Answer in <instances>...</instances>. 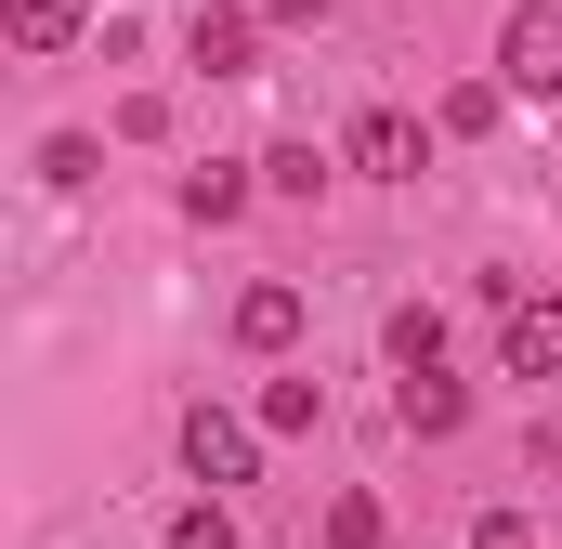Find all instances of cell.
<instances>
[{
    "mask_svg": "<svg viewBox=\"0 0 562 549\" xmlns=\"http://www.w3.org/2000/svg\"><path fill=\"white\" fill-rule=\"evenodd\" d=\"M393 367H445V314H431V301L393 314Z\"/></svg>",
    "mask_w": 562,
    "mask_h": 549,
    "instance_id": "10",
    "label": "cell"
},
{
    "mask_svg": "<svg viewBox=\"0 0 562 549\" xmlns=\"http://www.w3.org/2000/svg\"><path fill=\"white\" fill-rule=\"evenodd\" d=\"M497 79L537 92V105H562V0H524V13L497 26Z\"/></svg>",
    "mask_w": 562,
    "mask_h": 549,
    "instance_id": "1",
    "label": "cell"
},
{
    "mask_svg": "<svg viewBox=\"0 0 562 549\" xmlns=\"http://www.w3.org/2000/svg\"><path fill=\"white\" fill-rule=\"evenodd\" d=\"M40 183H92V132H53V144H40Z\"/></svg>",
    "mask_w": 562,
    "mask_h": 549,
    "instance_id": "16",
    "label": "cell"
},
{
    "mask_svg": "<svg viewBox=\"0 0 562 549\" xmlns=\"http://www.w3.org/2000/svg\"><path fill=\"white\" fill-rule=\"evenodd\" d=\"M170 549H236V511H223V497H183V511H170Z\"/></svg>",
    "mask_w": 562,
    "mask_h": 549,
    "instance_id": "11",
    "label": "cell"
},
{
    "mask_svg": "<svg viewBox=\"0 0 562 549\" xmlns=\"http://www.w3.org/2000/svg\"><path fill=\"white\" fill-rule=\"evenodd\" d=\"M262 13H276V26H314V13H327V0H262Z\"/></svg>",
    "mask_w": 562,
    "mask_h": 549,
    "instance_id": "18",
    "label": "cell"
},
{
    "mask_svg": "<svg viewBox=\"0 0 562 549\" xmlns=\"http://www.w3.org/2000/svg\"><path fill=\"white\" fill-rule=\"evenodd\" d=\"M471 549H537V537H524L510 511H484V524H471Z\"/></svg>",
    "mask_w": 562,
    "mask_h": 549,
    "instance_id": "17",
    "label": "cell"
},
{
    "mask_svg": "<svg viewBox=\"0 0 562 549\" xmlns=\"http://www.w3.org/2000/svg\"><path fill=\"white\" fill-rule=\"evenodd\" d=\"M340 157H353L367 183H419V157H431V132H419V119H406V105H367V119H353V144H340Z\"/></svg>",
    "mask_w": 562,
    "mask_h": 549,
    "instance_id": "3",
    "label": "cell"
},
{
    "mask_svg": "<svg viewBox=\"0 0 562 549\" xmlns=\"http://www.w3.org/2000/svg\"><path fill=\"white\" fill-rule=\"evenodd\" d=\"M262 183H276V197H314V183H327V157H314V144H276V157H262Z\"/></svg>",
    "mask_w": 562,
    "mask_h": 549,
    "instance_id": "14",
    "label": "cell"
},
{
    "mask_svg": "<svg viewBox=\"0 0 562 549\" xmlns=\"http://www.w3.org/2000/svg\"><path fill=\"white\" fill-rule=\"evenodd\" d=\"M497 92H510V79H458V92H445V132H497Z\"/></svg>",
    "mask_w": 562,
    "mask_h": 549,
    "instance_id": "13",
    "label": "cell"
},
{
    "mask_svg": "<svg viewBox=\"0 0 562 549\" xmlns=\"http://www.w3.org/2000/svg\"><path fill=\"white\" fill-rule=\"evenodd\" d=\"M236 210H249V170H223V157L183 170V223H236Z\"/></svg>",
    "mask_w": 562,
    "mask_h": 549,
    "instance_id": "9",
    "label": "cell"
},
{
    "mask_svg": "<svg viewBox=\"0 0 562 549\" xmlns=\"http://www.w3.org/2000/svg\"><path fill=\"white\" fill-rule=\"evenodd\" d=\"M183 471H196V484H249V471H262V432L236 406H183Z\"/></svg>",
    "mask_w": 562,
    "mask_h": 549,
    "instance_id": "2",
    "label": "cell"
},
{
    "mask_svg": "<svg viewBox=\"0 0 562 549\" xmlns=\"http://www.w3.org/2000/svg\"><path fill=\"white\" fill-rule=\"evenodd\" d=\"M314 418H327L314 380H262V432H314Z\"/></svg>",
    "mask_w": 562,
    "mask_h": 549,
    "instance_id": "12",
    "label": "cell"
},
{
    "mask_svg": "<svg viewBox=\"0 0 562 549\" xmlns=\"http://www.w3.org/2000/svg\"><path fill=\"white\" fill-rule=\"evenodd\" d=\"M0 13H13V40H26V53H66V40L92 26V0H0Z\"/></svg>",
    "mask_w": 562,
    "mask_h": 549,
    "instance_id": "8",
    "label": "cell"
},
{
    "mask_svg": "<svg viewBox=\"0 0 562 549\" xmlns=\"http://www.w3.org/2000/svg\"><path fill=\"white\" fill-rule=\"evenodd\" d=\"M262 26H276L262 0H249V13H236V0H210V13H196V40H183V66H210V79H249V53H262Z\"/></svg>",
    "mask_w": 562,
    "mask_h": 549,
    "instance_id": "4",
    "label": "cell"
},
{
    "mask_svg": "<svg viewBox=\"0 0 562 549\" xmlns=\"http://www.w3.org/2000/svg\"><path fill=\"white\" fill-rule=\"evenodd\" d=\"M393 418H406V432H419V445H445V432H458V418H471V393H458V380H445V367H406V393H393Z\"/></svg>",
    "mask_w": 562,
    "mask_h": 549,
    "instance_id": "6",
    "label": "cell"
},
{
    "mask_svg": "<svg viewBox=\"0 0 562 549\" xmlns=\"http://www.w3.org/2000/svg\"><path fill=\"white\" fill-rule=\"evenodd\" d=\"M236 340H249V354H288V340H301V288H249V301H236Z\"/></svg>",
    "mask_w": 562,
    "mask_h": 549,
    "instance_id": "7",
    "label": "cell"
},
{
    "mask_svg": "<svg viewBox=\"0 0 562 549\" xmlns=\"http://www.w3.org/2000/svg\"><path fill=\"white\" fill-rule=\"evenodd\" d=\"M393 537V524H380V497H340V511H327V549H380Z\"/></svg>",
    "mask_w": 562,
    "mask_h": 549,
    "instance_id": "15",
    "label": "cell"
},
{
    "mask_svg": "<svg viewBox=\"0 0 562 549\" xmlns=\"http://www.w3.org/2000/svg\"><path fill=\"white\" fill-rule=\"evenodd\" d=\"M497 367L510 380H562V301H510L497 314Z\"/></svg>",
    "mask_w": 562,
    "mask_h": 549,
    "instance_id": "5",
    "label": "cell"
}]
</instances>
